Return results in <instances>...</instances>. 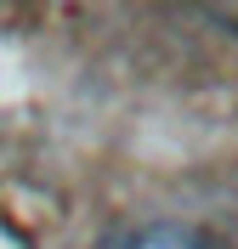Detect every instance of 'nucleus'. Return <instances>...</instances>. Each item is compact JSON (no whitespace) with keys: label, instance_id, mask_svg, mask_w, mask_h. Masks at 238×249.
Instances as JSON below:
<instances>
[{"label":"nucleus","instance_id":"1","mask_svg":"<svg viewBox=\"0 0 238 249\" xmlns=\"http://www.w3.org/2000/svg\"><path fill=\"white\" fill-rule=\"evenodd\" d=\"M102 249H204V238L187 232V227H142V232H125Z\"/></svg>","mask_w":238,"mask_h":249}]
</instances>
